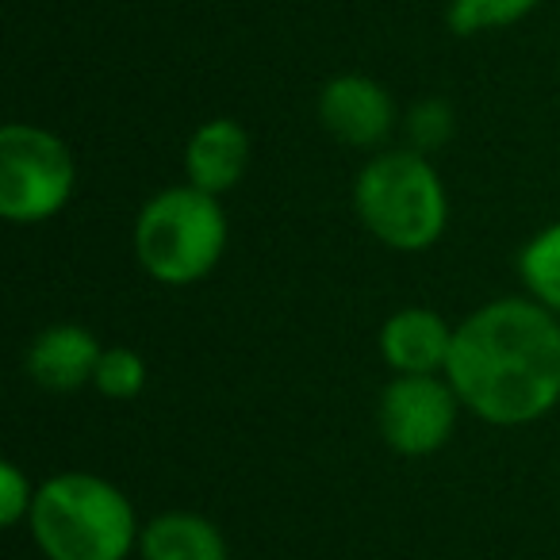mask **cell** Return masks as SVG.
I'll return each instance as SVG.
<instances>
[{
  "mask_svg": "<svg viewBox=\"0 0 560 560\" xmlns=\"http://www.w3.org/2000/svg\"><path fill=\"white\" fill-rule=\"evenodd\" d=\"M147 381H150V365L139 350H131V346H104L93 373V388L104 399L131 404V399H139L147 392Z\"/></svg>",
  "mask_w": 560,
  "mask_h": 560,
  "instance_id": "5bb4252c",
  "label": "cell"
},
{
  "mask_svg": "<svg viewBox=\"0 0 560 560\" xmlns=\"http://www.w3.org/2000/svg\"><path fill=\"white\" fill-rule=\"evenodd\" d=\"M104 346L81 323H50L27 342L24 369L43 392H78L93 384Z\"/></svg>",
  "mask_w": 560,
  "mask_h": 560,
  "instance_id": "30bf717a",
  "label": "cell"
},
{
  "mask_svg": "<svg viewBox=\"0 0 560 560\" xmlns=\"http://www.w3.org/2000/svg\"><path fill=\"white\" fill-rule=\"evenodd\" d=\"M254 139L234 116H211L185 139V185L223 200L246 180Z\"/></svg>",
  "mask_w": 560,
  "mask_h": 560,
  "instance_id": "9c48e42d",
  "label": "cell"
},
{
  "mask_svg": "<svg viewBox=\"0 0 560 560\" xmlns=\"http://www.w3.org/2000/svg\"><path fill=\"white\" fill-rule=\"evenodd\" d=\"M78 192V162L62 135L43 124L0 131V215L12 226L50 223Z\"/></svg>",
  "mask_w": 560,
  "mask_h": 560,
  "instance_id": "5b68a950",
  "label": "cell"
},
{
  "mask_svg": "<svg viewBox=\"0 0 560 560\" xmlns=\"http://www.w3.org/2000/svg\"><path fill=\"white\" fill-rule=\"evenodd\" d=\"M35 495H39V483L16 460H0V522L9 529L27 526Z\"/></svg>",
  "mask_w": 560,
  "mask_h": 560,
  "instance_id": "2e32d148",
  "label": "cell"
},
{
  "mask_svg": "<svg viewBox=\"0 0 560 560\" xmlns=\"http://www.w3.org/2000/svg\"><path fill=\"white\" fill-rule=\"evenodd\" d=\"M460 396L450 376H392L376 399V430L399 457H430L457 434Z\"/></svg>",
  "mask_w": 560,
  "mask_h": 560,
  "instance_id": "8992f818",
  "label": "cell"
},
{
  "mask_svg": "<svg viewBox=\"0 0 560 560\" xmlns=\"http://www.w3.org/2000/svg\"><path fill=\"white\" fill-rule=\"evenodd\" d=\"M514 265L526 296L560 319V219L529 234Z\"/></svg>",
  "mask_w": 560,
  "mask_h": 560,
  "instance_id": "7c38bea8",
  "label": "cell"
},
{
  "mask_svg": "<svg viewBox=\"0 0 560 560\" xmlns=\"http://www.w3.org/2000/svg\"><path fill=\"white\" fill-rule=\"evenodd\" d=\"M541 0H450L445 4V24L460 39H472L483 32H503L514 27L537 9Z\"/></svg>",
  "mask_w": 560,
  "mask_h": 560,
  "instance_id": "4fadbf2b",
  "label": "cell"
},
{
  "mask_svg": "<svg viewBox=\"0 0 560 560\" xmlns=\"http://www.w3.org/2000/svg\"><path fill=\"white\" fill-rule=\"evenodd\" d=\"M404 135L411 150L434 154L457 135V108L445 96H422L404 112Z\"/></svg>",
  "mask_w": 560,
  "mask_h": 560,
  "instance_id": "9a60e30c",
  "label": "cell"
},
{
  "mask_svg": "<svg viewBox=\"0 0 560 560\" xmlns=\"http://www.w3.org/2000/svg\"><path fill=\"white\" fill-rule=\"evenodd\" d=\"M27 529L47 560H127L139 552L142 522L119 483L66 468L39 483Z\"/></svg>",
  "mask_w": 560,
  "mask_h": 560,
  "instance_id": "7a4b0ae2",
  "label": "cell"
},
{
  "mask_svg": "<svg viewBox=\"0 0 560 560\" xmlns=\"http://www.w3.org/2000/svg\"><path fill=\"white\" fill-rule=\"evenodd\" d=\"M453 335L457 327L442 312L407 304L381 323L376 346H381V361L392 369V376H434L450 365Z\"/></svg>",
  "mask_w": 560,
  "mask_h": 560,
  "instance_id": "ba28073f",
  "label": "cell"
},
{
  "mask_svg": "<svg viewBox=\"0 0 560 560\" xmlns=\"http://www.w3.org/2000/svg\"><path fill=\"white\" fill-rule=\"evenodd\" d=\"M353 215L381 246L422 254L450 226V192L430 154L411 147L376 150L353 177Z\"/></svg>",
  "mask_w": 560,
  "mask_h": 560,
  "instance_id": "3957f363",
  "label": "cell"
},
{
  "mask_svg": "<svg viewBox=\"0 0 560 560\" xmlns=\"http://www.w3.org/2000/svg\"><path fill=\"white\" fill-rule=\"evenodd\" d=\"M131 242L150 280L165 289H188L208 280L223 261L231 223L219 196L192 185H170L139 208Z\"/></svg>",
  "mask_w": 560,
  "mask_h": 560,
  "instance_id": "277c9868",
  "label": "cell"
},
{
  "mask_svg": "<svg viewBox=\"0 0 560 560\" xmlns=\"http://www.w3.org/2000/svg\"><path fill=\"white\" fill-rule=\"evenodd\" d=\"M319 127L335 142L353 150H376L399 124L396 96L369 73H338L315 96Z\"/></svg>",
  "mask_w": 560,
  "mask_h": 560,
  "instance_id": "52a82bcc",
  "label": "cell"
},
{
  "mask_svg": "<svg viewBox=\"0 0 560 560\" xmlns=\"http://www.w3.org/2000/svg\"><path fill=\"white\" fill-rule=\"evenodd\" d=\"M445 376L488 427L541 422L560 404V319L526 292L488 300L457 323Z\"/></svg>",
  "mask_w": 560,
  "mask_h": 560,
  "instance_id": "6da1fadb",
  "label": "cell"
},
{
  "mask_svg": "<svg viewBox=\"0 0 560 560\" xmlns=\"http://www.w3.org/2000/svg\"><path fill=\"white\" fill-rule=\"evenodd\" d=\"M139 560H231L223 529L200 511H162L142 522Z\"/></svg>",
  "mask_w": 560,
  "mask_h": 560,
  "instance_id": "8fae6325",
  "label": "cell"
}]
</instances>
